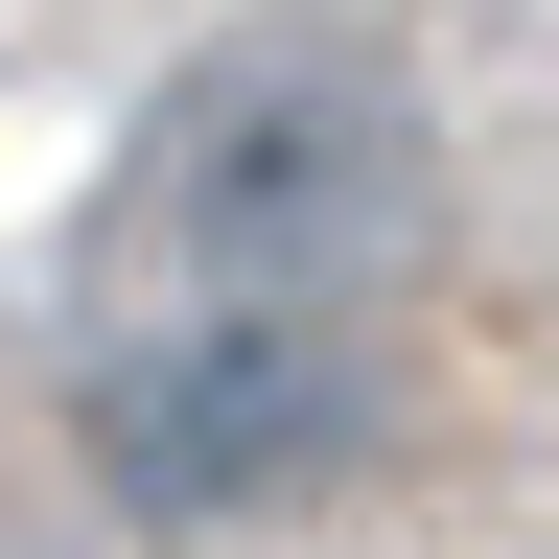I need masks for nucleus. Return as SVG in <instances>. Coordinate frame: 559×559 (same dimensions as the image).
<instances>
[{
	"mask_svg": "<svg viewBox=\"0 0 559 559\" xmlns=\"http://www.w3.org/2000/svg\"><path fill=\"white\" fill-rule=\"evenodd\" d=\"M70 419H94V489L140 536H257V513H326V489L396 443V373L349 349V304H234V280H210V304L140 326Z\"/></svg>",
	"mask_w": 559,
	"mask_h": 559,
	"instance_id": "2",
	"label": "nucleus"
},
{
	"mask_svg": "<svg viewBox=\"0 0 559 559\" xmlns=\"http://www.w3.org/2000/svg\"><path fill=\"white\" fill-rule=\"evenodd\" d=\"M140 210H164V257L234 280V304H373L419 257V117H396V70H349V47H234V70L164 94Z\"/></svg>",
	"mask_w": 559,
	"mask_h": 559,
	"instance_id": "1",
	"label": "nucleus"
}]
</instances>
